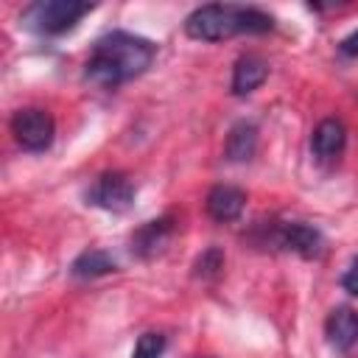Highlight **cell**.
Wrapping results in <instances>:
<instances>
[{
  "mask_svg": "<svg viewBox=\"0 0 358 358\" xmlns=\"http://www.w3.org/2000/svg\"><path fill=\"white\" fill-rule=\"evenodd\" d=\"M11 134L25 151H34V154L48 151L53 145V134H56L53 115L39 106L17 109L11 115Z\"/></svg>",
  "mask_w": 358,
  "mask_h": 358,
  "instance_id": "277c9868",
  "label": "cell"
},
{
  "mask_svg": "<svg viewBox=\"0 0 358 358\" xmlns=\"http://www.w3.org/2000/svg\"><path fill=\"white\" fill-rule=\"evenodd\" d=\"M243 207H246V193L235 185H215L207 193V213H210V218H215L221 224L241 218Z\"/></svg>",
  "mask_w": 358,
  "mask_h": 358,
  "instance_id": "30bf717a",
  "label": "cell"
},
{
  "mask_svg": "<svg viewBox=\"0 0 358 358\" xmlns=\"http://www.w3.org/2000/svg\"><path fill=\"white\" fill-rule=\"evenodd\" d=\"M224 154L229 162H249L257 154V123L246 117L232 123L227 143H224Z\"/></svg>",
  "mask_w": 358,
  "mask_h": 358,
  "instance_id": "7c38bea8",
  "label": "cell"
},
{
  "mask_svg": "<svg viewBox=\"0 0 358 358\" xmlns=\"http://www.w3.org/2000/svg\"><path fill=\"white\" fill-rule=\"evenodd\" d=\"M196 277H201V280H215L218 274H221V268H224V252L218 249V246H210L207 252H201V257L196 260Z\"/></svg>",
  "mask_w": 358,
  "mask_h": 358,
  "instance_id": "5bb4252c",
  "label": "cell"
},
{
  "mask_svg": "<svg viewBox=\"0 0 358 358\" xmlns=\"http://www.w3.org/2000/svg\"><path fill=\"white\" fill-rule=\"evenodd\" d=\"M274 241L282 249H291V252H296L305 260L319 257L322 249H324L322 229L313 227V224H308V221H285V224H280L277 232H274Z\"/></svg>",
  "mask_w": 358,
  "mask_h": 358,
  "instance_id": "8992f818",
  "label": "cell"
},
{
  "mask_svg": "<svg viewBox=\"0 0 358 358\" xmlns=\"http://www.w3.org/2000/svg\"><path fill=\"white\" fill-rule=\"evenodd\" d=\"M168 341L162 333H143L131 350V358H162Z\"/></svg>",
  "mask_w": 358,
  "mask_h": 358,
  "instance_id": "9a60e30c",
  "label": "cell"
},
{
  "mask_svg": "<svg viewBox=\"0 0 358 358\" xmlns=\"http://www.w3.org/2000/svg\"><path fill=\"white\" fill-rule=\"evenodd\" d=\"M347 145V129L338 117H324L310 134V151L319 162H333L344 154Z\"/></svg>",
  "mask_w": 358,
  "mask_h": 358,
  "instance_id": "ba28073f",
  "label": "cell"
},
{
  "mask_svg": "<svg viewBox=\"0 0 358 358\" xmlns=\"http://www.w3.org/2000/svg\"><path fill=\"white\" fill-rule=\"evenodd\" d=\"M266 78H268V64H266L260 56L246 53V56H241V59L235 62V67H232V84H229V90H232V95L243 98V95L255 92Z\"/></svg>",
  "mask_w": 358,
  "mask_h": 358,
  "instance_id": "8fae6325",
  "label": "cell"
},
{
  "mask_svg": "<svg viewBox=\"0 0 358 358\" xmlns=\"http://www.w3.org/2000/svg\"><path fill=\"white\" fill-rule=\"evenodd\" d=\"M341 288L352 296H358V255L352 257V263L347 266V271L341 274Z\"/></svg>",
  "mask_w": 358,
  "mask_h": 358,
  "instance_id": "2e32d148",
  "label": "cell"
},
{
  "mask_svg": "<svg viewBox=\"0 0 358 358\" xmlns=\"http://www.w3.org/2000/svg\"><path fill=\"white\" fill-rule=\"evenodd\" d=\"M173 235V218L171 215H162V218H154V221H145L143 227H137L131 232V252L143 260L159 255L165 249V243L171 241Z\"/></svg>",
  "mask_w": 358,
  "mask_h": 358,
  "instance_id": "9c48e42d",
  "label": "cell"
},
{
  "mask_svg": "<svg viewBox=\"0 0 358 358\" xmlns=\"http://www.w3.org/2000/svg\"><path fill=\"white\" fill-rule=\"evenodd\" d=\"M338 53L347 56V59H355L358 56V28L352 34H347L341 42H338Z\"/></svg>",
  "mask_w": 358,
  "mask_h": 358,
  "instance_id": "e0dca14e",
  "label": "cell"
},
{
  "mask_svg": "<svg viewBox=\"0 0 358 358\" xmlns=\"http://www.w3.org/2000/svg\"><path fill=\"white\" fill-rule=\"evenodd\" d=\"M134 196H137V185L131 182L129 173H123V171H106L87 190V204L101 207L106 213H126L134 204Z\"/></svg>",
  "mask_w": 358,
  "mask_h": 358,
  "instance_id": "5b68a950",
  "label": "cell"
},
{
  "mask_svg": "<svg viewBox=\"0 0 358 358\" xmlns=\"http://www.w3.org/2000/svg\"><path fill=\"white\" fill-rule=\"evenodd\" d=\"M95 3L81 0H36L20 11V25L36 36H62L78 25L84 14H90Z\"/></svg>",
  "mask_w": 358,
  "mask_h": 358,
  "instance_id": "3957f363",
  "label": "cell"
},
{
  "mask_svg": "<svg viewBox=\"0 0 358 358\" xmlns=\"http://www.w3.org/2000/svg\"><path fill=\"white\" fill-rule=\"evenodd\" d=\"M157 56V45L140 34L109 31L95 39L84 64V78L101 90H117L120 84L143 76Z\"/></svg>",
  "mask_w": 358,
  "mask_h": 358,
  "instance_id": "6da1fadb",
  "label": "cell"
},
{
  "mask_svg": "<svg viewBox=\"0 0 358 358\" xmlns=\"http://www.w3.org/2000/svg\"><path fill=\"white\" fill-rule=\"evenodd\" d=\"M327 344L338 352H350L358 344V310L350 305H338L324 319Z\"/></svg>",
  "mask_w": 358,
  "mask_h": 358,
  "instance_id": "52a82bcc",
  "label": "cell"
},
{
  "mask_svg": "<svg viewBox=\"0 0 358 358\" xmlns=\"http://www.w3.org/2000/svg\"><path fill=\"white\" fill-rule=\"evenodd\" d=\"M274 17L255 6L235 3H207L187 14L185 34L199 42H224L235 34H268Z\"/></svg>",
  "mask_w": 358,
  "mask_h": 358,
  "instance_id": "7a4b0ae2",
  "label": "cell"
},
{
  "mask_svg": "<svg viewBox=\"0 0 358 358\" xmlns=\"http://www.w3.org/2000/svg\"><path fill=\"white\" fill-rule=\"evenodd\" d=\"M112 271H117V263L103 249H84L70 263V274L78 277V280H95V277H103V274H112Z\"/></svg>",
  "mask_w": 358,
  "mask_h": 358,
  "instance_id": "4fadbf2b",
  "label": "cell"
}]
</instances>
